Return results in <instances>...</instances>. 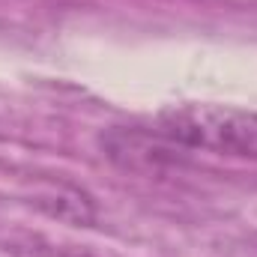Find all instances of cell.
Wrapping results in <instances>:
<instances>
[{
    "label": "cell",
    "mask_w": 257,
    "mask_h": 257,
    "mask_svg": "<svg viewBox=\"0 0 257 257\" xmlns=\"http://www.w3.org/2000/svg\"><path fill=\"white\" fill-rule=\"evenodd\" d=\"M153 132L189 150L257 162V111L230 105H177L156 117Z\"/></svg>",
    "instance_id": "1"
},
{
    "label": "cell",
    "mask_w": 257,
    "mask_h": 257,
    "mask_svg": "<svg viewBox=\"0 0 257 257\" xmlns=\"http://www.w3.org/2000/svg\"><path fill=\"white\" fill-rule=\"evenodd\" d=\"M12 257H93L87 251H78V248H48V245H33V248H21Z\"/></svg>",
    "instance_id": "2"
}]
</instances>
